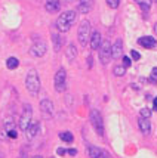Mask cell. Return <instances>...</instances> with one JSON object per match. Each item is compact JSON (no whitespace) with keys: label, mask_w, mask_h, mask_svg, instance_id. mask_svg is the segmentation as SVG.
I'll return each mask as SVG.
<instances>
[{"label":"cell","mask_w":157,"mask_h":158,"mask_svg":"<svg viewBox=\"0 0 157 158\" xmlns=\"http://www.w3.org/2000/svg\"><path fill=\"white\" fill-rule=\"evenodd\" d=\"M76 21V12L74 10H67L64 13L59 15V18L56 19V28L61 31V33H67L71 25L74 24Z\"/></svg>","instance_id":"6da1fadb"},{"label":"cell","mask_w":157,"mask_h":158,"mask_svg":"<svg viewBox=\"0 0 157 158\" xmlns=\"http://www.w3.org/2000/svg\"><path fill=\"white\" fill-rule=\"evenodd\" d=\"M25 87L27 90L30 92V95L36 96L40 90V77L37 74L36 70H30L28 74H27V79H25Z\"/></svg>","instance_id":"7a4b0ae2"},{"label":"cell","mask_w":157,"mask_h":158,"mask_svg":"<svg viewBox=\"0 0 157 158\" xmlns=\"http://www.w3.org/2000/svg\"><path fill=\"white\" fill-rule=\"evenodd\" d=\"M90 34H92V30H90V22L89 21H83L78 27V31H77V39L78 43L81 46H86L90 40Z\"/></svg>","instance_id":"3957f363"},{"label":"cell","mask_w":157,"mask_h":158,"mask_svg":"<svg viewBox=\"0 0 157 158\" xmlns=\"http://www.w3.org/2000/svg\"><path fill=\"white\" fill-rule=\"evenodd\" d=\"M31 118H33V108L30 104H24L22 107V114H21V118H19V129L22 132L27 130V127L30 126L31 123Z\"/></svg>","instance_id":"277c9868"},{"label":"cell","mask_w":157,"mask_h":158,"mask_svg":"<svg viewBox=\"0 0 157 158\" xmlns=\"http://www.w3.org/2000/svg\"><path fill=\"white\" fill-rule=\"evenodd\" d=\"M89 118H90V124H92V127L95 129V132H96L99 136H102V134H104V121H102L101 112H99L98 109H92Z\"/></svg>","instance_id":"5b68a950"},{"label":"cell","mask_w":157,"mask_h":158,"mask_svg":"<svg viewBox=\"0 0 157 158\" xmlns=\"http://www.w3.org/2000/svg\"><path fill=\"white\" fill-rule=\"evenodd\" d=\"M98 50H99V61H101V64L107 65L111 61V43L108 40L102 41Z\"/></svg>","instance_id":"8992f818"},{"label":"cell","mask_w":157,"mask_h":158,"mask_svg":"<svg viewBox=\"0 0 157 158\" xmlns=\"http://www.w3.org/2000/svg\"><path fill=\"white\" fill-rule=\"evenodd\" d=\"M53 86H55V90L56 92H64L65 87H67V73L64 68H59L55 74V79H53Z\"/></svg>","instance_id":"52a82bcc"},{"label":"cell","mask_w":157,"mask_h":158,"mask_svg":"<svg viewBox=\"0 0 157 158\" xmlns=\"http://www.w3.org/2000/svg\"><path fill=\"white\" fill-rule=\"evenodd\" d=\"M40 111L43 114V117L47 120H50L53 117V112H55V108H53V104L50 99H43L40 102Z\"/></svg>","instance_id":"ba28073f"},{"label":"cell","mask_w":157,"mask_h":158,"mask_svg":"<svg viewBox=\"0 0 157 158\" xmlns=\"http://www.w3.org/2000/svg\"><path fill=\"white\" fill-rule=\"evenodd\" d=\"M47 50V46L44 41H36L31 47H30V55L31 56H36V58H41Z\"/></svg>","instance_id":"9c48e42d"},{"label":"cell","mask_w":157,"mask_h":158,"mask_svg":"<svg viewBox=\"0 0 157 158\" xmlns=\"http://www.w3.org/2000/svg\"><path fill=\"white\" fill-rule=\"evenodd\" d=\"M138 43L142 47H145V49H154V47H157V40L154 37H151V36H144V37L138 39Z\"/></svg>","instance_id":"30bf717a"},{"label":"cell","mask_w":157,"mask_h":158,"mask_svg":"<svg viewBox=\"0 0 157 158\" xmlns=\"http://www.w3.org/2000/svg\"><path fill=\"white\" fill-rule=\"evenodd\" d=\"M121 55H123V43H121V40L118 39L111 46V58L113 59H118V58H121Z\"/></svg>","instance_id":"8fae6325"},{"label":"cell","mask_w":157,"mask_h":158,"mask_svg":"<svg viewBox=\"0 0 157 158\" xmlns=\"http://www.w3.org/2000/svg\"><path fill=\"white\" fill-rule=\"evenodd\" d=\"M138 126H139V130L142 132V134H148V133L151 132V123H150V118L139 117V118H138Z\"/></svg>","instance_id":"7c38bea8"},{"label":"cell","mask_w":157,"mask_h":158,"mask_svg":"<svg viewBox=\"0 0 157 158\" xmlns=\"http://www.w3.org/2000/svg\"><path fill=\"white\" fill-rule=\"evenodd\" d=\"M39 130H40V124L36 121V123H30V126L27 127V130H25V133H27V137L28 139H34L37 134H39Z\"/></svg>","instance_id":"4fadbf2b"},{"label":"cell","mask_w":157,"mask_h":158,"mask_svg":"<svg viewBox=\"0 0 157 158\" xmlns=\"http://www.w3.org/2000/svg\"><path fill=\"white\" fill-rule=\"evenodd\" d=\"M89 43H90V49H93V50L99 49V46H101V43H102V40H101V34H99L98 31H92Z\"/></svg>","instance_id":"5bb4252c"},{"label":"cell","mask_w":157,"mask_h":158,"mask_svg":"<svg viewBox=\"0 0 157 158\" xmlns=\"http://www.w3.org/2000/svg\"><path fill=\"white\" fill-rule=\"evenodd\" d=\"M92 6H93V1L92 0H80L77 4V9L80 13H87V12H90Z\"/></svg>","instance_id":"9a60e30c"},{"label":"cell","mask_w":157,"mask_h":158,"mask_svg":"<svg viewBox=\"0 0 157 158\" xmlns=\"http://www.w3.org/2000/svg\"><path fill=\"white\" fill-rule=\"evenodd\" d=\"M44 7H46V10H47V12L53 13V12H58V10H59L61 3H59V0H46Z\"/></svg>","instance_id":"2e32d148"},{"label":"cell","mask_w":157,"mask_h":158,"mask_svg":"<svg viewBox=\"0 0 157 158\" xmlns=\"http://www.w3.org/2000/svg\"><path fill=\"white\" fill-rule=\"evenodd\" d=\"M102 154H104V149H101L98 146H93V145L87 146V155L90 158H101Z\"/></svg>","instance_id":"e0dca14e"},{"label":"cell","mask_w":157,"mask_h":158,"mask_svg":"<svg viewBox=\"0 0 157 158\" xmlns=\"http://www.w3.org/2000/svg\"><path fill=\"white\" fill-rule=\"evenodd\" d=\"M52 43H53V49L55 52H59V49L64 44V37L61 34H52Z\"/></svg>","instance_id":"ac0fdd59"},{"label":"cell","mask_w":157,"mask_h":158,"mask_svg":"<svg viewBox=\"0 0 157 158\" xmlns=\"http://www.w3.org/2000/svg\"><path fill=\"white\" fill-rule=\"evenodd\" d=\"M65 55H67V58H68L70 61H73V59L77 56V49H76V46H74V44H68V47H67V50H65Z\"/></svg>","instance_id":"d6986e66"},{"label":"cell","mask_w":157,"mask_h":158,"mask_svg":"<svg viewBox=\"0 0 157 158\" xmlns=\"http://www.w3.org/2000/svg\"><path fill=\"white\" fill-rule=\"evenodd\" d=\"M18 65H19V61H18L16 58H13V56L6 61V67H7L9 70H15V68H18Z\"/></svg>","instance_id":"ffe728a7"},{"label":"cell","mask_w":157,"mask_h":158,"mask_svg":"<svg viewBox=\"0 0 157 158\" xmlns=\"http://www.w3.org/2000/svg\"><path fill=\"white\" fill-rule=\"evenodd\" d=\"M135 1L141 6V9H142L144 12H148L150 7H151V0H135Z\"/></svg>","instance_id":"44dd1931"},{"label":"cell","mask_w":157,"mask_h":158,"mask_svg":"<svg viewBox=\"0 0 157 158\" xmlns=\"http://www.w3.org/2000/svg\"><path fill=\"white\" fill-rule=\"evenodd\" d=\"M59 139L64 140V142H73L74 140V137H73V134L70 132H61L59 133Z\"/></svg>","instance_id":"7402d4cb"},{"label":"cell","mask_w":157,"mask_h":158,"mask_svg":"<svg viewBox=\"0 0 157 158\" xmlns=\"http://www.w3.org/2000/svg\"><path fill=\"white\" fill-rule=\"evenodd\" d=\"M124 73H126V68H124L123 65H117V67H114V76L121 77V76H124Z\"/></svg>","instance_id":"603a6c76"},{"label":"cell","mask_w":157,"mask_h":158,"mask_svg":"<svg viewBox=\"0 0 157 158\" xmlns=\"http://www.w3.org/2000/svg\"><path fill=\"white\" fill-rule=\"evenodd\" d=\"M148 80H150V83H153V84L157 83V67L151 70V74H150V79Z\"/></svg>","instance_id":"cb8c5ba5"},{"label":"cell","mask_w":157,"mask_h":158,"mask_svg":"<svg viewBox=\"0 0 157 158\" xmlns=\"http://www.w3.org/2000/svg\"><path fill=\"white\" fill-rule=\"evenodd\" d=\"M139 115H141V117H145V118H150V117H151V109H148V108H142L141 112H139Z\"/></svg>","instance_id":"d4e9b609"},{"label":"cell","mask_w":157,"mask_h":158,"mask_svg":"<svg viewBox=\"0 0 157 158\" xmlns=\"http://www.w3.org/2000/svg\"><path fill=\"white\" fill-rule=\"evenodd\" d=\"M107 4L111 9H116V7H118V4H120V0H107Z\"/></svg>","instance_id":"484cf974"},{"label":"cell","mask_w":157,"mask_h":158,"mask_svg":"<svg viewBox=\"0 0 157 158\" xmlns=\"http://www.w3.org/2000/svg\"><path fill=\"white\" fill-rule=\"evenodd\" d=\"M121 59H123V67H124V68H129V67H130V64H132L130 58H127V56H123Z\"/></svg>","instance_id":"4316f807"},{"label":"cell","mask_w":157,"mask_h":158,"mask_svg":"<svg viewBox=\"0 0 157 158\" xmlns=\"http://www.w3.org/2000/svg\"><path fill=\"white\" fill-rule=\"evenodd\" d=\"M130 56H132V59H135V61L141 59V55H139V52H136V50H132V52H130Z\"/></svg>","instance_id":"83f0119b"},{"label":"cell","mask_w":157,"mask_h":158,"mask_svg":"<svg viewBox=\"0 0 157 158\" xmlns=\"http://www.w3.org/2000/svg\"><path fill=\"white\" fill-rule=\"evenodd\" d=\"M7 136H9L10 139H15V137H16V132H15L13 129H12V130H7Z\"/></svg>","instance_id":"f1b7e54d"},{"label":"cell","mask_w":157,"mask_h":158,"mask_svg":"<svg viewBox=\"0 0 157 158\" xmlns=\"http://www.w3.org/2000/svg\"><path fill=\"white\" fill-rule=\"evenodd\" d=\"M65 152H67V149H64V148H58L56 149V154L58 155H65Z\"/></svg>","instance_id":"f546056e"},{"label":"cell","mask_w":157,"mask_h":158,"mask_svg":"<svg viewBox=\"0 0 157 158\" xmlns=\"http://www.w3.org/2000/svg\"><path fill=\"white\" fill-rule=\"evenodd\" d=\"M67 152H68L70 155H73V157L77 155V149H74V148H73V149H67Z\"/></svg>","instance_id":"4dcf8cb0"},{"label":"cell","mask_w":157,"mask_h":158,"mask_svg":"<svg viewBox=\"0 0 157 158\" xmlns=\"http://www.w3.org/2000/svg\"><path fill=\"white\" fill-rule=\"evenodd\" d=\"M153 109L157 111V98H154V101H153Z\"/></svg>","instance_id":"1f68e13d"},{"label":"cell","mask_w":157,"mask_h":158,"mask_svg":"<svg viewBox=\"0 0 157 158\" xmlns=\"http://www.w3.org/2000/svg\"><path fill=\"white\" fill-rule=\"evenodd\" d=\"M87 65H89V67H92V56H89V58H87Z\"/></svg>","instance_id":"d6a6232c"},{"label":"cell","mask_w":157,"mask_h":158,"mask_svg":"<svg viewBox=\"0 0 157 158\" xmlns=\"http://www.w3.org/2000/svg\"><path fill=\"white\" fill-rule=\"evenodd\" d=\"M154 33H156V34H157V24H156V25H154Z\"/></svg>","instance_id":"836d02e7"},{"label":"cell","mask_w":157,"mask_h":158,"mask_svg":"<svg viewBox=\"0 0 157 158\" xmlns=\"http://www.w3.org/2000/svg\"><path fill=\"white\" fill-rule=\"evenodd\" d=\"M33 158H43L41 155H36V157H33Z\"/></svg>","instance_id":"e575fe53"},{"label":"cell","mask_w":157,"mask_h":158,"mask_svg":"<svg viewBox=\"0 0 157 158\" xmlns=\"http://www.w3.org/2000/svg\"><path fill=\"white\" fill-rule=\"evenodd\" d=\"M151 1H154V3H157V0H151Z\"/></svg>","instance_id":"d590c367"},{"label":"cell","mask_w":157,"mask_h":158,"mask_svg":"<svg viewBox=\"0 0 157 158\" xmlns=\"http://www.w3.org/2000/svg\"><path fill=\"white\" fill-rule=\"evenodd\" d=\"M68 1H74V0H68Z\"/></svg>","instance_id":"8d00e7d4"},{"label":"cell","mask_w":157,"mask_h":158,"mask_svg":"<svg viewBox=\"0 0 157 158\" xmlns=\"http://www.w3.org/2000/svg\"><path fill=\"white\" fill-rule=\"evenodd\" d=\"M108 158H110V157H108Z\"/></svg>","instance_id":"74e56055"}]
</instances>
